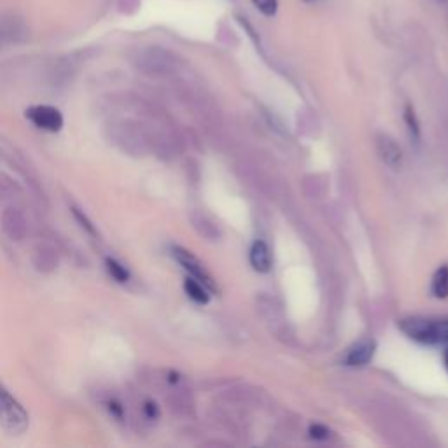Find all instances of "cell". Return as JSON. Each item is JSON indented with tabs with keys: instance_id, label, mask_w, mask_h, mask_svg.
<instances>
[{
	"instance_id": "obj_4",
	"label": "cell",
	"mask_w": 448,
	"mask_h": 448,
	"mask_svg": "<svg viewBox=\"0 0 448 448\" xmlns=\"http://www.w3.org/2000/svg\"><path fill=\"white\" fill-rule=\"evenodd\" d=\"M137 67L149 76H165L176 67V58L160 47H149L137 58Z\"/></svg>"
},
{
	"instance_id": "obj_18",
	"label": "cell",
	"mask_w": 448,
	"mask_h": 448,
	"mask_svg": "<svg viewBox=\"0 0 448 448\" xmlns=\"http://www.w3.org/2000/svg\"><path fill=\"white\" fill-rule=\"evenodd\" d=\"M405 120H406V123H408V128L412 130V133H415V135L418 137V123H417V117H415V114H413L412 107H406L405 109Z\"/></svg>"
},
{
	"instance_id": "obj_15",
	"label": "cell",
	"mask_w": 448,
	"mask_h": 448,
	"mask_svg": "<svg viewBox=\"0 0 448 448\" xmlns=\"http://www.w3.org/2000/svg\"><path fill=\"white\" fill-rule=\"evenodd\" d=\"M102 405L114 420L121 422L125 418V406L123 403L120 401V398H116V396H107L105 399H102Z\"/></svg>"
},
{
	"instance_id": "obj_3",
	"label": "cell",
	"mask_w": 448,
	"mask_h": 448,
	"mask_svg": "<svg viewBox=\"0 0 448 448\" xmlns=\"http://www.w3.org/2000/svg\"><path fill=\"white\" fill-rule=\"evenodd\" d=\"M28 424L30 418L25 406L0 382V427L9 435L20 436L27 431Z\"/></svg>"
},
{
	"instance_id": "obj_13",
	"label": "cell",
	"mask_w": 448,
	"mask_h": 448,
	"mask_svg": "<svg viewBox=\"0 0 448 448\" xmlns=\"http://www.w3.org/2000/svg\"><path fill=\"white\" fill-rule=\"evenodd\" d=\"M431 291L436 298H448V265L436 270L431 282Z\"/></svg>"
},
{
	"instance_id": "obj_17",
	"label": "cell",
	"mask_w": 448,
	"mask_h": 448,
	"mask_svg": "<svg viewBox=\"0 0 448 448\" xmlns=\"http://www.w3.org/2000/svg\"><path fill=\"white\" fill-rule=\"evenodd\" d=\"M254 7L265 16L272 18L277 14V9H279V0H253Z\"/></svg>"
},
{
	"instance_id": "obj_2",
	"label": "cell",
	"mask_w": 448,
	"mask_h": 448,
	"mask_svg": "<svg viewBox=\"0 0 448 448\" xmlns=\"http://www.w3.org/2000/svg\"><path fill=\"white\" fill-rule=\"evenodd\" d=\"M399 329L408 338L424 345H443L448 343V319H424L410 317L399 322Z\"/></svg>"
},
{
	"instance_id": "obj_8",
	"label": "cell",
	"mask_w": 448,
	"mask_h": 448,
	"mask_svg": "<svg viewBox=\"0 0 448 448\" xmlns=\"http://www.w3.org/2000/svg\"><path fill=\"white\" fill-rule=\"evenodd\" d=\"M172 258L176 259V261L179 263V265L183 266V268L186 270L188 273H190V277H193V279L200 280V282L205 284L207 287H212V279H210L209 273L205 272V268L202 266V263H200L198 259L193 256L190 251L183 249V247H179V246H173L172 247Z\"/></svg>"
},
{
	"instance_id": "obj_14",
	"label": "cell",
	"mask_w": 448,
	"mask_h": 448,
	"mask_svg": "<svg viewBox=\"0 0 448 448\" xmlns=\"http://www.w3.org/2000/svg\"><path fill=\"white\" fill-rule=\"evenodd\" d=\"M105 270L110 279L116 280L117 284H127L130 280V272L123 263L117 261L116 258H105Z\"/></svg>"
},
{
	"instance_id": "obj_7",
	"label": "cell",
	"mask_w": 448,
	"mask_h": 448,
	"mask_svg": "<svg viewBox=\"0 0 448 448\" xmlns=\"http://www.w3.org/2000/svg\"><path fill=\"white\" fill-rule=\"evenodd\" d=\"M32 265L40 273H53L60 265L58 249L50 242H39L32 249Z\"/></svg>"
},
{
	"instance_id": "obj_6",
	"label": "cell",
	"mask_w": 448,
	"mask_h": 448,
	"mask_svg": "<svg viewBox=\"0 0 448 448\" xmlns=\"http://www.w3.org/2000/svg\"><path fill=\"white\" fill-rule=\"evenodd\" d=\"M0 226L4 235L14 242H21L28 235V219L23 210L16 205H7L0 214Z\"/></svg>"
},
{
	"instance_id": "obj_9",
	"label": "cell",
	"mask_w": 448,
	"mask_h": 448,
	"mask_svg": "<svg viewBox=\"0 0 448 448\" xmlns=\"http://www.w3.org/2000/svg\"><path fill=\"white\" fill-rule=\"evenodd\" d=\"M375 147H377V153H379V158L382 160L384 165H387L391 170L401 168L403 151L392 137L379 135L375 140Z\"/></svg>"
},
{
	"instance_id": "obj_12",
	"label": "cell",
	"mask_w": 448,
	"mask_h": 448,
	"mask_svg": "<svg viewBox=\"0 0 448 448\" xmlns=\"http://www.w3.org/2000/svg\"><path fill=\"white\" fill-rule=\"evenodd\" d=\"M184 289H186L188 296L193 299V301L200 303V305H207L210 299L209 291H207L205 284H202L200 280L193 279V277H188L186 282H184Z\"/></svg>"
},
{
	"instance_id": "obj_5",
	"label": "cell",
	"mask_w": 448,
	"mask_h": 448,
	"mask_svg": "<svg viewBox=\"0 0 448 448\" xmlns=\"http://www.w3.org/2000/svg\"><path fill=\"white\" fill-rule=\"evenodd\" d=\"M25 116L33 127L50 133H58L65 123L64 114L53 105H32L25 110Z\"/></svg>"
},
{
	"instance_id": "obj_20",
	"label": "cell",
	"mask_w": 448,
	"mask_h": 448,
	"mask_svg": "<svg viewBox=\"0 0 448 448\" xmlns=\"http://www.w3.org/2000/svg\"><path fill=\"white\" fill-rule=\"evenodd\" d=\"M445 364H447V369H448V349H447V352H445Z\"/></svg>"
},
{
	"instance_id": "obj_16",
	"label": "cell",
	"mask_w": 448,
	"mask_h": 448,
	"mask_svg": "<svg viewBox=\"0 0 448 448\" xmlns=\"http://www.w3.org/2000/svg\"><path fill=\"white\" fill-rule=\"evenodd\" d=\"M70 212H72V216H74V219L77 221V223H79V226L81 228L84 229V231L88 233V235H91V236H96L98 235V231H96V228H95V224L91 223V219L90 217L86 216V214H84V210H81L79 207H76V205H72L70 207Z\"/></svg>"
},
{
	"instance_id": "obj_1",
	"label": "cell",
	"mask_w": 448,
	"mask_h": 448,
	"mask_svg": "<svg viewBox=\"0 0 448 448\" xmlns=\"http://www.w3.org/2000/svg\"><path fill=\"white\" fill-rule=\"evenodd\" d=\"M105 139L128 156H144L149 149L147 128L133 120H110L105 125Z\"/></svg>"
},
{
	"instance_id": "obj_11",
	"label": "cell",
	"mask_w": 448,
	"mask_h": 448,
	"mask_svg": "<svg viewBox=\"0 0 448 448\" xmlns=\"http://www.w3.org/2000/svg\"><path fill=\"white\" fill-rule=\"evenodd\" d=\"M377 343L373 340H362L357 345H354L352 349L347 354L345 362L349 366H366L375 355Z\"/></svg>"
},
{
	"instance_id": "obj_19",
	"label": "cell",
	"mask_w": 448,
	"mask_h": 448,
	"mask_svg": "<svg viewBox=\"0 0 448 448\" xmlns=\"http://www.w3.org/2000/svg\"><path fill=\"white\" fill-rule=\"evenodd\" d=\"M144 412H146V415L149 417V418H154V417L158 415L156 405H154V403H151V401L144 403Z\"/></svg>"
},
{
	"instance_id": "obj_10",
	"label": "cell",
	"mask_w": 448,
	"mask_h": 448,
	"mask_svg": "<svg viewBox=\"0 0 448 448\" xmlns=\"http://www.w3.org/2000/svg\"><path fill=\"white\" fill-rule=\"evenodd\" d=\"M249 261L253 265V268L259 273H268L272 270L273 265V258H272V251L266 246V242L263 240H256L253 243L249 251Z\"/></svg>"
},
{
	"instance_id": "obj_21",
	"label": "cell",
	"mask_w": 448,
	"mask_h": 448,
	"mask_svg": "<svg viewBox=\"0 0 448 448\" xmlns=\"http://www.w3.org/2000/svg\"><path fill=\"white\" fill-rule=\"evenodd\" d=\"M305 2H316V0H305Z\"/></svg>"
}]
</instances>
